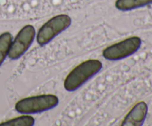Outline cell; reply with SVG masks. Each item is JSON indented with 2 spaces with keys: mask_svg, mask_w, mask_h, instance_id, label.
I'll list each match as a JSON object with an SVG mask.
<instances>
[{
  "mask_svg": "<svg viewBox=\"0 0 152 126\" xmlns=\"http://www.w3.org/2000/svg\"><path fill=\"white\" fill-rule=\"evenodd\" d=\"M102 68V63L98 59H88L79 64L64 80V88L74 92L96 76Z\"/></svg>",
  "mask_w": 152,
  "mask_h": 126,
  "instance_id": "6da1fadb",
  "label": "cell"
},
{
  "mask_svg": "<svg viewBox=\"0 0 152 126\" xmlns=\"http://www.w3.org/2000/svg\"><path fill=\"white\" fill-rule=\"evenodd\" d=\"M71 22V18L67 14L56 15L48 20L36 34L39 45L45 46L50 43L55 37L68 29Z\"/></svg>",
  "mask_w": 152,
  "mask_h": 126,
  "instance_id": "3957f363",
  "label": "cell"
},
{
  "mask_svg": "<svg viewBox=\"0 0 152 126\" xmlns=\"http://www.w3.org/2000/svg\"><path fill=\"white\" fill-rule=\"evenodd\" d=\"M148 114V105L143 101L137 102L129 111L121 123L122 126H141Z\"/></svg>",
  "mask_w": 152,
  "mask_h": 126,
  "instance_id": "8992f818",
  "label": "cell"
},
{
  "mask_svg": "<svg viewBox=\"0 0 152 126\" xmlns=\"http://www.w3.org/2000/svg\"><path fill=\"white\" fill-rule=\"evenodd\" d=\"M34 124L35 119L34 117L25 114L0 123V126H33Z\"/></svg>",
  "mask_w": 152,
  "mask_h": 126,
  "instance_id": "9c48e42d",
  "label": "cell"
},
{
  "mask_svg": "<svg viewBox=\"0 0 152 126\" xmlns=\"http://www.w3.org/2000/svg\"><path fill=\"white\" fill-rule=\"evenodd\" d=\"M152 4V0H117L115 7L120 11H129Z\"/></svg>",
  "mask_w": 152,
  "mask_h": 126,
  "instance_id": "52a82bcc",
  "label": "cell"
},
{
  "mask_svg": "<svg viewBox=\"0 0 152 126\" xmlns=\"http://www.w3.org/2000/svg\"><path fill=\"white\" fill-rule=\"evenodd\" d=\"M12 41L13 36L10 33L4 32L0 35V66L8 56Z\"/></svg>",
  "mask_w": 152,
  "mask_h": 126,
  "instance_id": "ba28073f",
  "label": "cell"
},
{
  "mask_svg": "<svg viewBox=\"0 0 152 126\" xmlns=\"http://www.w3.org/2000/svg\"><path fill=\"white\" fill-rule=\"evenodd\" d=\"M36 30L31 25L24 26L13 39L8 57L12 60H16L23 56L31 47L36 38Z\"/></svg>",
  "mask_w": 152,
  "mask_h": 126,
  "instance_id": "5b68a950",
  "label": "cell"
},
{
  "mask_svg": "<svg viewBox=\"0 0 152 126\" xmlns=\"http://www.w3.org/2000/svg\"><path fill=\"white\" fill-rule=\"evenodd\" d=\"M142 40L138 36H131L105 47L102 56L108 61H119L129 57L141 47Z\"/></svg>",
  "mask_w": 152,
  "mask_h": 126,
  "instance_id": "277c9868",
  "label": "cell"
},
{
  "mask_svg": "<svg viewBox=\"0 0 152 126\" xmlns=\"http://www.w3.org/2000/svg\"><path fill=\"white\" fill-rule=\"evenodd\" d=\"M59 98L53 94L28 96L18 101L15 110L22 114H33L53 109L59 105Z\"/></svg>",
  "mask_w": 152,
  "mask_h": 126,
  "instance_id": "7a4b0ae2",
  "label": "cell"
}]
</instances>
